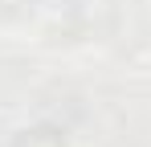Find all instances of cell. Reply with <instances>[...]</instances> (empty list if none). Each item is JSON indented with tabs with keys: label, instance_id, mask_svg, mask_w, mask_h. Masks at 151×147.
Instances as JSON below:
<instances>
[{
	"label": "cell",
	"instance_id": "cell-1",
	"mask_svg": "<svg viewBox=\"0 0 151 147\" xmlns=\"http://www.w3.org/2000/svg\"><path fill=\"white\" fill-rule=\"evenodd\" d=\"M94 41L123 61L151 53V4L147 0H102Z\"/></svg>",
	"mask_w": 151,
	"mask_h": 147
},
{
	"label": "cell",
	"instance_id": "cell-2",
	"mask_svg": "<svg viewBox=\"0 0 151 147\" xmlns=\"http://www.w3.org/2000/svg\"><path fill=\"white\" fill-rule=\"evenodd\" d=\"M98 8L102 0H45L41 4V41L53 49H78L98 37Z\"/></svg>",
	"mask_w": 151,
	"mask_h": 147
},
{
	"label": "cell",
	"instance_id": "cell-3",
	"mask_svg": "<svg viewBox=\"0 0 151 147\" xmlns=\"http://www.w3.org/2000/svg\"><path fill=\"white\" fill-rule=\"evenodd\" d=\"M8 147H70V139H65L61 127H53V122H29V127H21V131L12 135Z\"/></svg>",
	"mask_w": 151,
	"mask_h": 147
},
{
	"label": "cell",
	"instance_id": "cell-4",
	"mask_svg": "<svg viewBox=\"0 0 151 147\" xmlns=\"http://www.w3.org/2000/svg\"><path fill=\"white\" fill-rule=\"evenodd\" d=\"M45 0H0V29H21L41 17Z\"/></svg>",
	"mask_w": 151,
	"mask_h": 147
}]
</instances>
